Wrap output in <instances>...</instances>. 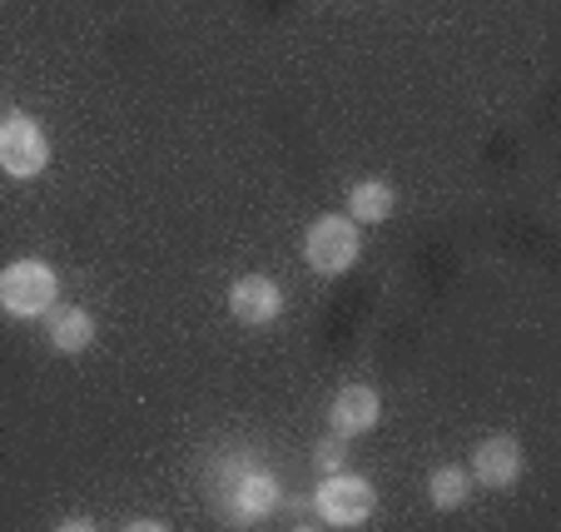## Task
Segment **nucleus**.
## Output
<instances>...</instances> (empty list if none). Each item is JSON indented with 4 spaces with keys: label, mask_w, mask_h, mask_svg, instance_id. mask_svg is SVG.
I'll use <instances>...</instances> for the list:
<instances>
[{
    "label": "nucleus",
    "mask_w": 561,
    "mask_h": 532,
    "mask_svg": "<svg viewBox=\"0 0 561 532\" xmlns=\"http://www.w3.org/2000/svg\"><path fill=\"white\" fill-rule=\"evenodd\" d=\"M477 478L488 483V488H512V483L522 478V448H517V438H507V433L482 438V448L472 453V483Z\"/></svg>",
    "instance_id": "obj_7"
},
{
    "label": "nucleus",
    "mask_w": 561,
    "mask_h": 532,
    "mask_svg": "<svg viewBox=\"0 0 561 532\" xmlns=\"http://www.w3.org/2000/svg\"><path fill=\"white\" fill-rule=\"evenodd\" d=\"M467 493H472V473L453 468V463H447V468H437L433 478H427V498H433V508H443V512L462 508Z\"/></svg>",
    "instance_id": "obj_11"
},
{
    "label": "nucleus",
    "mask_w": 561,
    "mask_h": 532,
    "mask_svg": "<svg viewBox=\"0 0 561 532\" xmlns=\"http://www.w3.org/2000/svg\"><path fill=\"white\" fill-rule=\"evenodd\" d=\"M284 502V493H278V478L264 468H244L239 478H233L229 488V512L233 522H264L268 512Z\"/></svg>",
    "instance_id": "obj_6"
},
{
    "label": "nucleus",
    "mask_w": 561,
    "mask_h": 532,
    "mask_svg": "<svg viewBox=\"0 0 561 532\" xmlns=\"http://www.w3.org/2000/svg\"><path fill=\"white\" fill-rule=\"evenodd\" d=\"M378 418H382V404H378V394H373L368 384H348V388H339V398L329 404V423L339 428L343 438L378 428Z\"/></svg>",
    "instance_id": "obj_8"
},
{
    "label": "nucleus",
    "mask_w": 561,
    "mask_h": 532,
    "mask_svg": "<svg viewBox=\"0 0 561 532\" xmlns=\"http://www.w3.org/2000/svg\"><path fill=\"white\" fill-rule=\"evenodd\" d=\"M343 459H348V438L333 428L323 443H318V453H313V463H318V473H339L343 468Z\"/></svg>",
    "instance_id": "obj_12"
},
{
    "label": "nucleus",
    "mask_w": 561,
    "mask_h": 532,
    "mask_svg": "<svg viewBox=\"0 0 561 532\" xmlns=\"http://www.w3.org/2000/svg\"><path fill=\"white\" fill-rule=\"evenodd\" d=\"M60 304V274L45 259H15L0 269V309L11 319H45Z\"/></svg>",
    "instance_id": "obj_1"
},
{
    "label": "nucleus",
    "mask_w": 561,
    "mask_h": 532,
    "mask_svg": "<svg viewBox=\"0 0 561 532\" xmlns=\"http://www.w3.org/2000/svg\"><path fill=\"white\" fill-rule=\"evenodd\" d=\"M358 224L348 219V214H323V219L308 224L304 235V259L313 274H343V269L358 264Z\"/></svg>",
    "instance_id": "obj_2"
},
{
    "label": "nucleus",
    "mask_w": 561,
    "mask_h": 532,
    "mask_svg": "<svg viewBox=\"0 0 561 532\" xmlns=\"http://www.w3.org/2000/svg\"><path fill=\"white\" fill-rule=\"evenodd\" d=\"M392 214V184L388 180H358L348 190V219L353 224H382Z\"/></svg>",
    "instance_id": "obj_10"
},
{
    "label": "nucleus",
    "mask_w": 561,
    "mask_h": 532,
    "mask_svg": "<svg viewBox=\"0 0 561 532\" xmlns=\"http://www.w3.org/2000/svg\"><path fill=\"white\" fill-rule=\"evenodd\" d=\"M45 165H50L45 129L25 110H11V115L0 120V170L11 174V180H35V174H45Z\"/></svg>",
    "instance_id": "obj_3"
},
{
    "label": "nucleus",
    "mask_w": 561,
    "mask_h": 532,
    "mask_svg": "<svg viewBox=\"0 0 561 532\" xmlns=\"http://www.w3.org/2000/svg\"><path fill=\"white\" fill-rule=\"evenodd\" d=\"M229 314H233L239 324H249V329H264V324H274L278 314H284V288H278L268 274L233 279V288H229Z\"/></svg>",
    "instance_id": "obj_5"
},
{
    "label": "nucleus",
    "mask_w": 561,
    "mask_h": 532,
    "mask_svg": "<svg viewBox=\"0 0 561 532\" xmlns=\"http://www.w3.org/2000/svg\"><path fill=\"white\" fill-rule=\"evenodd\" d=\"M45 329H50V343L60 353H85L90 343H95V319H90L85 309H65V304H55V309L45 314Z\"/></svg>",
    "instance_id": "obj_9"
},
{
    "label": "nucleus",
    "mask_w": 561,
    "mask_h": 532,
    "mask_svg": "<svg viewBox=\"0 0 561 532\" xmlns=\"http://www.w3.org/2000/svg\"><path fill=\"white\" fill-rule=\"evenodd\" d=\"M313 508L329 528H363L373 518V508H378V493H373L368 478L339 468V473H323V488H318Z\"/></svg>",
    "instance_id": "obj_4"
}]
</instances>
